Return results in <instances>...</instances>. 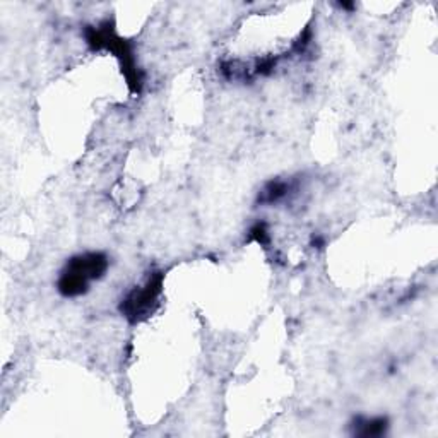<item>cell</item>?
Returning a JSON list of instances; mask_svg holds the SVG:
<instances>
[{
    "label": "cell",
    "mask_w": 438,
    "mask_h": 438,
    "mask_svg": "<svg viewBox=\"0 0 438 438\" xmlns=\"http://www.w3.org/2000/svg\"><path fill=\"white\" fill-rule=\"evenodd\" d=\"M108 257L102 252L79 253L67 262L58 278L57 288L67 298H76L87 293L91 283L105 276L108 270Z\"/></svg>",
    "instance_id": "cell-1"
},
{
    "label": "cell",
    "mask_w": 438,
    "mask_h": 438,
    "mask_svg": "<svg viewBox=\"0 0 438 438\" xmlns=\"http://www.w3.org/2000/svg\"><path fill=\"white\" fill-rule=\"evenodd\" d=\"M163 288V274L156 273L144 281V285L136 286L122 300L120 312L128 322H139L154 312L158 305Z\"/></svg>",
    "instance_id": "cell-2"
},
{
    "label": "cell",
    "mask_w": 438,
    "mask_h": 438,
    "mask_svg": "<svg viewBox=\"0 0 438 438\" xmlns=\"http://www.w3.org/2000/svg\"><path fill=\"white\" fill-rule=\"evenodd\" d=\"M295 189V185L291 182L286 180H273L265 183L264 189L258 194V202L261 204H278L281 200H285L288 195L291 194V190Z\"/></svg>",
    "instance_id": "cell-3"
},
{
    "label": "cell",
    "mask_w": 438,
    "mask_h": 438,
    "mask_svg": "<svg viewBox=\"0 0 438 438\" xmlns=\"http://www.w3.org/2000/svg\"><path fill=\"white\" fill-rule=\"evenodd\" d=\"M353 428L354 435L358 437H382L387 432V428H389V421L383 416H378V418H363V416H358L354 420Z\"/></svg>",
    "instance_id": "cell-4"
},
{
    "label": "cell",
    "mask_w": 438,
    "mask_h": 438,
    "mask_svg": "<svg viewBox=\"0 0 438 438\" xmlns=\"http://www.w3.org/2000/svg\"><path fill=\"white\" fill-rule=\"evenodd\" d=\"M250 239L256 240L257 243L265 245L269 241V231H267V226L264 223H257L256 226H252L250 229Z\"/></svg>",
    "instance_id": "cell-5"
}]
</instances>
